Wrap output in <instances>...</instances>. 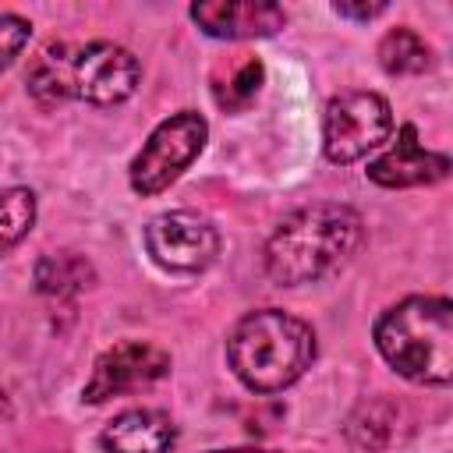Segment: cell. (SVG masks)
I'll return each instance as SVG.
<instances>
[{
    "label": "cell",
    "mask_w": 453,
    "mask_h": 453,
    "mask_svg": "<svg viewBox=\"0 0 453 453\" xmlns=\"http://www.w3.org/2000/svg\"><path fill=\"white\" fill-rule=\"evenodd\" d=\"M361 234V216L350 205H304L290 212L265 241V273L280 287L315 283L357 251Z\"/></svg>",
    "instance_id": "obj_1"
},
{
    "label": "cell",
    "mask_w": 453,
    "mask_h": 453,
    "mask_svg": "<svg viewBox=\"0 0 453 453\" xmlns=\"http://www.w3.org/2000/svg\"><path fill=\"white\" fill-rule=\"evenodd\" d=\"M138 78L142 67L134 53L117 42H57L35 57L28 71V92L39 106H57L64 99L113 106L138 88Z\"/></svg>",
    "instance_id": "obj_2"
},
{
    "label": "cell",
    "mask_w": 453,
    "mask_h": 453,
    "mask_svg": "<svg viewBox=\"0 0 453 453\" xmlns=\"http://www.w3.org/2000/svg\"><path fill=\"white\" fill-rule=\"evenodd\" d=\"M226 361L248 389L276 393L311 368L315 333L308 322L280 308H262L234 326L226 340Z\"/></svg>",
    "instance_id": "obj_3"
},
{
    "label": "cell",
    "mask_w": 453,
    "mask_h": 453,
    "mask_svg": "<svg viewBox=\"0 0 453 453\" xmlns=\"http://www.w3.org/2000/svg\"><path fill=\"white\" fill-rule=\"evenodd\" d=\"M375 347L411 382L453 379V304L446 297H403L375 322Z\"/></svg>",
    "instance_id": "obj_4"
},
{
    "label": "cell",
    "mask_w": 453,
    "mask_h": 453,
    "mask_svg": "<svg viewBox=\"0 0 453 453\" xmlns=\"http://www.w3.org/2000/svg\"><path fill=\"white\" fill-rule=\"evenodd\" d=\"M205 138H209V124L198 113L180 110V113L166 117L145 138L142 152L131 159V188L145 198L159 195L191 166V159L202 152Z\"/></svg>",
    "instance_id": "obj_5"
},
{
    "label": "cell",
    "mask_w": 453,
    "mask_h": 453,
    "mask_svg": "<svg viewBox=\"0 0 453 453\" xmlns=\"http://www.w3.org/2000/svg\"><path fill=\"white\" fill-rule=\"evenodd\" d=\"M393 131V110L375 92H343L329 99L322 117V149L329 163H357Z\"/></svg>",
    "instance_id": "obj_6"
},
{
    "label": "cell",
    "mask_w": 453,
    "mask_h": 453,
    "mask_svg": "<svg viewBox=\"0 0 453 453\" xmlns=\"http://www.w3.org/2000/svg\"><path fill=\"white\" fill-rule=\"evenodd\" d=\"M145 248L166 273H202L219 255V234L195 212H163L145 226Z\"/></svg>",
    "instance_id": "obj_7"
},
{
    "label": "cell",
    "mask_w": 453,
    "mask_h": 453,
    "mask_svg": "<svg viewBox=\"0 0 453 453\" xmlns=\"http://www.w3.org/2000/svg\"><path fill=\"white\" fill-rule=\"evenodd\" d=\"M166 372H170V354L163 347L145 343V340H120L96 357L81 396L88 403H103V400H113L120 393L152 386Z\"/></svg>",
    "instance_id": "obj_8"
},
{
    "label": "cell",
    "mask_w": 453,
    "mask_h": 453,
    "mask_svg": "<svg viewBox=\"0 0 453 453\" xmlns=\"http://www.w3.org/2000/svg\"><path fill=\"white\" fill-rule=\"evenodd\" d=\"M191 18L212 39H262L287 25L283 7L269 0H202L191 4Z\"/></svg>",
    "instance_id": "obj_9"
},
{
    "label": "cell",
    "mask_w": 453,
    "mask_h": 453,
    "mask_svg": "<svg viewBox=\"0 0 453 453\" xmlns=\"http://www.w3.org/2000/svg\"><path fill=\"white\" fill-rule=\"evenodd\" d=\"M449 173V156L428 152L418 142V127L403 124L396 131L393 149H386L375 163H368V177L382 188H414V184H435Z\"/></svg>",
    "instance_id": "obj_10"
},
{
    "label": "cell",
    "mask_w": 453,
    "mask_h": 453,
    "mask_svg": "<svg viewBox=\"0 0 453 453\" xmlns=\"http://www.w3.org/2000/svg\"><path fill=\"white\" fill-rule=\"evenodd\" d=\"M99 442L106 453H170L177 442V428L163 411L134 407L117 414L103 432Z\"/></svg>",
    "instance_id": "obj_11"
},
{
    "label": "cell",
    "mask_w": 453,
    "mask_h": 453,
    "mask_svg": "<svg viewBox=\"0 0 453 453\" xmlns=\"http://www.w3.org/2000/svg\"><path fill=\"white\" fill-rule=\"evenodd\" d=\"M411 425L403 403L389 400V396H375L368 403H361L350 421H347V439L357 446V449H368V453H382L389 449L393 442L403 439V428Z\"/></svg>",
    "instance_id": "obj_12"
},
{
    "label": "cell",
    "mask_w": 453,
    "mask_h": 453,
    "mask_svg": "<svg viewBox=\"0 0 453 453\" xmlns=\"http://www.w3.org/2000/svg\"><path fill=\"white\" fill-rule=\"evenodd\" d=\"M92 283H96V269L78 251H53V255H42L35 265V287L42 294H53V297L78 294Z\"/></svg>",
    "instance_id": "obj_13"
},
{
    "label": "cell",
    "mask_w": 453,
    "mask_h": 453,
    "mask_svg": "<svg viewBox=\"0 0 453 453\" xmlns=\"http://www.w3.org/2000/svg\"><path fill=\"white\" fill-rule=\"evenodd\" d=\"M262 78H265V67H262V60L258 57H241L230 71H226V78H212V99L226 110V113H237V110H244V106H251L255 103V96H258V88H262Z\"/></svg>",
    "instance_id": "obj_14"
},
{
    "label": "cell",
    "mask_w": 453,
    "mask_h": 453,
    "mask_svg": "<svg viewBox=\"0 0 453 453\" xmlns=\"http://www.w3.org/2000/svg\"><path fill=\"white\" fill-rule=\"evenodd\" d=\"M379 64L389 74H421L432 64V50L418 32L389 28L379 42Z\"/></svg>",
    "instance_id": "obj_15"
},
{
    "label": "cell",
    "mask_w": 453,
    "mask_h": 453,
    "mask_svg": "<svg viewBox=\"0 0 453 453\" xmlns=\"http://www.w3.org/2000/svg\"><path fill=\"white\" fill-rule=\"evenodd\" d=\"M35 223V195L28 188H0V255L14 248Z\"/></svg>",
    "instance_id": "obj_16"
},
{
    "label": "cell",
    "mask_w": 453,
    "mask_h": 453,
    "mask_svg": "<svg viewBox=\"0 0 453 453\" xmlns=\"http://www.w3.org/2000/svg\"><path fill=\"white\" fill-rule=\"evenodd\" d=\"M28 35H32V25L21 14L0 11V71H7L14 64V57L25 50Z\"/></svg>",
    "instance_id": "obj_17"
},
{
    "label": "cell",
    "mask_w": 453,
    "mask_h": 453,
    "mask_svg": "<svg viewBox=\"0 0 453 453\" xmlns=\"http://www.w3.org/2000/svg\"><path fill=\"white\" fill-rule=\"evenodd\" d=\"M333 11L340 18H354V21H372L386 11V4H333Z\"/></svg>",
    "instance_id": "obj_18"
},
{
    "label": "cell",
    "mask_w": 453,
    "mask_h": 453,
    "mask_svg": "<svg viewBox=\"0 0 453 453\" xmlns=\"http://www.w3.org/2000/svg\"><path fill=\"white\" fill-rule=\"evenodd\" d=\"M209 453H255V449H209Z\"/></svg>",
    "instance_id": "obj_19"
}]
</instances>
